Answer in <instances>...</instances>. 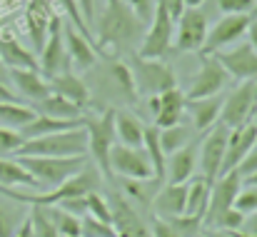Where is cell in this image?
<instances>
[{
	"mask_svg": "<svg viewBox=\"0 0 257 237\" xmlns=\"http://www.w3.org/2000/svg\"><path fill=\"white\" fill-rule=\"evenodd\" d=\"M160 97V110L155 115V128L165 130V128H172V125H180L182 115H185V92L180 87H172V90H165L158 95Z\"/></svg>",
	"mask_w": 257,
	"mask_h": 237,
	"instance_id": "603a6c76",
	"label": "cell"
},
{
	"mask_svg": "<svg viewBox=\"0 0 257 237\" xmlns=\"http://www.w3.org/2000/svg\"><path fill=\"white\" fill-rule=\"evenodd\" d=\"M8 80L18 87V92L25 100H30V105L40 102L43 97L53 92L48 80L40 75V70H8Z\"/></svg>",
	"mask_w": 257,
	"mask_h": 237,
	"instance_id": "44dd1931",
	"label": "cell"
},
{
	"mask_svg": "<svg viewBox=\"0 0 257 237\" xmlns=\"http://www.w3.org/2000/svg\"><path fill=\"white\" fill-rule=\"evenodd\" d=\"M15 237H33V230H30V222H28V220L20 225V230H18V235Z\"/></svg>",
	"mask_w": 257,
	"mask_h": 237,
	"instance_id": "db71d44e",
	"label": "cell"
},
{
	"mask_svg": "<svg viewBox=\"0 0 257 237\" xmlns=\"http://www.w3.org/2000/svg\"><path fill=\"white\" fill-rule=\"evenodd\" d=\"M73 128H83V117L80 120H60V117H48L35 112V117L20 130L23 140H33V138H43V135H53V133H63V130H73Z\"/></svg>",
	"mask_w": 257,
	"mask_h": 237,
	"instance_id": "484cf974",
	"label": "cell"
},
{
	"mask_svg": "<svg viewBox=\"0 0 257 237\" xmlns=\"http://www.w3.org/2000/svg\"><path fill=\"white\" fill-rule=\"evenodd\" d=\"M38 68H40L43 78H53L58 73L70 70V58H68V50H65L63 20L60 18H53V23H50V33L45 38V45L38 53Z\"/></svg>",
	"mask_w": 257,
	"mask_h": 237,
	"instance_id": "9c48e42d",
	"label": "cell"
},
{
	"mask_svg": "<svg viewBox=\"0 0 257 237\" xmlns=\"http://www.w3.org/2000/svg\"><path fill=\"white\" fill-rule=\"evenodd\" d=\"M242 220H245V215L240 212V210H227L222 217H220V222H217V227L215 230H225V232H237L240 227H242Z\"/></svg>",
	"mask_w": 257,
	"mask_h": 237,
	"instance_id": "7bdbcfd3",
	"label": "cell"
},
{
	"mask_svg": "<svg viewBox=\"0 0 257 237\" xmlns=\"http://www.w3.org/2000/svg\"><path fill=\"white\" fill-rule=\"evenodd\" d=\"M0 82H8V68L0 63Z\"/></svg>",
	"mask_w": 257,
	"mask_h": 237,
	"instance_id": "6f0895ef",
	"label": "cell"
},
{
	"mask_svg": "<svg viewBox=\"0 0 257 237\" xmlns=\"http://www.w3.org/2000/svg\"><path fill=\"white\" fill-rule=\"evenodd\" d=\"M242 187V180L240 175L232 170L227 175H220L212 187H210V197H207V207H205V215H202V230H215L220 217L235 207V197H237V190Z\"/></svg>",
	"mask_w": 257,
	"mask_h": 237,
	"instance_id": "52a82bcc",
	"label": "cell"
},
{
	"mask_svg": "<svg viewBox=\"0 0 257 237\" xmlns=\"http://www.w3.org/2000/svg\"><path fill=\"white\" fill-rule=\"evenodd\" d=\"M35 180L40 187H58L75 172H80L87 165V155L80 158H15Z\"/></svg>",
	"mask_w": 257,
	"mask_h": 237,
	"instance_id": "277c9868",
	"label": "cell"
},
{
	"mask_svg": "<svg viewBox=\"0 0 257 237\" xmlns=\"http://www.w3.org/2000/svg\"><path fill=\"white\" fill-rule=\"evenodd\" d=\"M143 133H145V125L140 123L138 115L125 112V110H115V140H117V145L143 148Z\"/></svg>",
	"mask_w": 257,
	"mask_h": 237,
	"instance_id": "4316f807",
	"label": "cell"
},
{
	"mask_svg": "<svg viewBox=\"0 0 257 237\" xmlns=\"http://www.w3.org/2000/svg\"><path fill=\"white\" fill-rule=\"evenodd\" d=\"M110 78L112 82L117 85V90L127 97V100H133V102H138V90H135V82H133V73H130V68H127V63H122V60H112L110 63Z\"/></svg>",
	"mask_w": 257,
	"mask_h": 237,
	"instance_id": "836d02e7",
	"label": "cell"
},
{
	"mask_svg": "<svg viewBox=\"0 0 257 237\" xmlns=\"http://www.w3.org/2000/svg\"><path fill=\"white\" fill-rule=\"evenodd\" d=\"M80 237H115V230H112V225L85 215V217H80Z\"/></svg>",
	"mask_w": 257,
	"mask_h": 237,
	"instance_id": "f35d334b",
	"label": "cell"
},
{
	"mask_svg": "<svg viewBox=\"0 0 257 237\" xmlns=\"http://www.w3.org/2000/svg\"><path fill=\"white\" fill-rule=\"evenodd\" d=\"M58 207H63L65 212H70V215H75V217H85V215H87L85 197H68V200L58 202Z\"/></svg>",
	"mask_w": 257,
	"mask_h": 237,
	"instance_id": "f6af8a7d",
	"label": "cell"
},
{
	"mask_svg": "<svg viewBox=\"0 0 257 237\" xmlns=\"http://www.w3.org/2000/svg\"><path fill=\"white\" fill-rule=\"evenodd\" d=\"M197 237H205V235H197Z\"/></svg>",
	"mask_w": 257,
	"mask_h": 237,
	"instance_id": "91938a15",
	"label": "cell"
},
{
	"mask_svg": "<svg viewBox=\"0 0 257 237\" xmlns=\"http://www.w3.org/2000/svg\"><path fill=\"white\" fill-rule=\"evenodd\" d=\"M250 20H257V0H255V5H252V10H250Z\"/></svg>",
	"mask_w": 257,
	"mask_h": 237,
	"instance_id": "680465c9",
	"label": "cell"
},
{
	"mask_svg": "<svg viewBox=\"0 0 257 237\" xmlns=\"http://www.w3.org/2000/svg\"><path fill=\"white\" fill-rule=\"evenodd\" d=\"M245 35H247V43L257 50V20H250V25H247V33H245Z\"/></svg>",
	"mask_w": 257,
	"mask_h": 237,
	"instance_id": "816d5d0a",
	"label": "cell"
},
{
	"mask_svg": "<svg viewBox=\"0 0 257 237\" xmlns=\"http://www.w3.org/2000/svg\"><path fill=\"white\" fill-rule=\"evenodd\" d=\"M207 15L200 8H185L177 18V30L172 35V48L177 53H200L207 38Z\"/></svg>",
	"mask_w": 257,
	"mask_h": 237,
	"instance_id": "ba28073f",
	"label": "cell"
},
{
	"mask_svg": "<svg viewBox=\"0 0 257 237\" xmlns=\"http://www.w3.org/2000/svg\"><path fill=\"white\" fill-rule=\"evenodd\" d=\"M35 117V110L30 105H23V102H0V123L3 128H10V130H23L30 120Z\"/></svg>",
	"mask_w": 257,
	"mask_h": 237,
	"instance_id": "4dcf8cb0",
	"label": "cell"
},
{
	"mask_svg": "<svg viewBox=\"0 0 257 237\" xmlns=\"http://www.w3.org/2000/svg\"><path fill=\"white\" fill-rule=\"evenodd\" d=\"M220 65L225 68V73L235 80H257V50L250 43H240L235 48H225L212 53Z\"/></svg>",
	"mask_w": 257,
	"mask_h": 237,
	"instance_id": "9a60e30c",
	"label": "cell"
},
{
	"mask_svg": "<svg viewBox=\"0 0 257 237\" xmlns=\"http://www.w3.org/2000/svg\"><path fill=\"white\" fill-rule=\"evenodd\" d=\"M210 187H212V182H207L205 177H190V180H187V205H185V215H192V217H202V215H205L207 197H210Z\"/></svg>",
	"mask_w": 257,
	"mask_h": 237,
	"instance_id": "f546056e",
	"label": "cell"
},
{
	"mask_svg": "<svg viewBox=\"0 0 257 237\" xmlns=\"http://www.w3.org/2000/svg\"><path fill=\"white\" fill-rule=\"evenodd\" d=\"M257 112V80H242L225 100L220 110V123L227 130H235L240 125L252 123Z\"/></svg>",
	"mask_w": 257,
	"mask_h": 237,
	"instance_id": "8992f818",
	"label": "cell"
},
{
	"mask_svg": "<svg viewBox=\"0 0 257 237\" xmlns=\"http://www.w3.org/2000/svg\"><path fill=\"white\" fill-rule=\"evenodd\" d=\"M48 217L60 237H80V217L65 212L58 205H48Z\"/></svg>",
	"mask_w": 257,
	"mask_h": 237,
	"instance_id": "1f68e13d",
	"label": "cell"
},
{
	"mask_svg": "<svg viewBox=\"0 0 257 237\" xmlns=\"http://www.w3.org/2000/svg\"><path fill=\"white\" fill-rule=\"evenodd\" d=\"M205 237H235L232 232H225V230H207Z\"/></svg>",
	"mask_w": 257,
	"mask_h": 237,
	"instance_id": "11a10c76",
	"label": "cell"
},
{
	"mask_svg": "<svg viewBox=\"0 0 257 237\" xmlns=\"http://www.w3.org/2000/svg\"><path fill=\"white\" fill-rule=\"evenodd\" d=\"M150 232H153V237H177V232L172 230L163 217H158V215L153 217V230Z\"/></svg>",
	"mask_w": 257,
	"mask_h": 237,
	"instance_id": "681fc988",
	"label": "cell"
},
{
	"mask_svg": "<svg viewBox=\"0 0 257 237\" xmlns=\"http://www.w3.org/2000/svg\"><path fill=\"white\" fill-rule=\"evenodd\" d=\"M127 68L133 73V82H135L138 95H160L165 90L177 87V78H175L172 68L165 65L163 60L133 55V63Z\"/></svg>",
	"mask_w": 257,
	"mask_h": 237,
	"instance_id": "5b68a950",
	"label": "cell"
},
{
	"mask_svg": "<svg viewBox=\"0 0 257 237\" xmlns=\"http://www.w3.org/2000/svg\"><path fill=\"white\" fill-rule=\"evenodd\" d=\"M110 205V225L115 230V237H153L148 222L140 217V212L127 202L125 195L112 192V197L107 200Z\"/></svg>",
	"mask_w": 257,
	"mask_h": 237,
	"instance_id": "8fae6325",
	"label": "cell"
},
{
	"mask_svg": "<svg viewBox=\"0 0 257 237\" xmlns=\"http://www.w3.org/2000/svg\"><path fill=\"white\" fill-rule=\"evenodd\" d=\"M158 130H160V128H158ZM185 145H190V128H185V125H172V128L160 130V148H163L165 158L172 155V153H177V150L185 148Z\"/></svg>",
	"mask_w": 257,
	"mask_h": 237,
	"instance_id": "e575fe53",
	"label": "cell"
},
{
	"mask_svg": "<svg viewBox=\"0 0 257 237\" xmlns=\"http://www.w3.org/2000/svg\"><path fill=\"white\" fill-rule=\"evenodd\" d=\"M247 25H250V15H222L212 25V30H207V38H205V45H202L200 53L202 55H212L217 50L232 48V43L245 38Z\"/></svg>",
	"mask_w": 257,
	"mask_h": 237,
	"instance_id": "7c38bea8",
	"label": "cell"
},
{
	"mask_svg": "<svg viewBox=\"0 0 257 237\" xmlns=\"http://www.w3.org/2000/svg\"><path fill=\"white\" fill-rule=\"evenodd\" d=\"M97 43L112 50H127L135 40L145 35V23L133 13L125 0H105V10L95 18Z\"/></svg>",
	"mask_w": 257,
	"mask_h": 237,
	"instance_id": "6da1fadb",
	"label": "cell"
},
{
	"mask_svg": "<svg viewBox=\"0 0 257 237\" xmlns=\"http://www.w3.org/2000/svg\"><path fill=\"white\" fill-rule=\"evenodd\" d=\"M222 15H250L255 0H215Z\"/></svg>",
	"mask_w": 257,
	"mask_h": 237,
	"instance_id": "b9f144b4",
	"label": "cell"
},
{
	"mask_svg": "<svg viewBox=\"0 0 257 237\" xmlns=\"http://www.w3.org/2000/svg\"><path fill=\"white\" fill-rule=\"evenodd\" d=\"M235 210H240L242 215L257 212V185H242V187L237 190Z\"/></svg>",
	"mask_w": 257,
	"mask_h": 237,
	"instance_id": "ab89813d",
	"label": "cell"
},
{
	"mask_svg": "<svg viewBox=\"0 0 257 237\" xmlns=\"http://www.w3.org/2000/svg\"><path fill=\"white\" fill-rule=\"evenodd\" d=\"M222 100H225L222 95H212V97H197V100H187L185 102V112H190L192 128L197 133H207L212 125L220 123Z\"/></svg>",
	"mask_w": 257,
	"mask_h": 237,
	"instance_id": "d6986e66",
	"label": "cell"
},
{
	"mask_svg": "<svg viewBox=\"0 0 257 237\" xmlns=\"http://www.w3.org/2000/svg\"><path fill=\"white\" fill-rule=\"evenodd\" d=\"M85 202H87V215H90V217H95V220L110 225V220H112V217H110V205H107V200H105L100 192L85 195Z\"/></svg>",
	"mask_w": 257,
	"mask_h": 237,
	"instance_id": "74e56055",
	"label": "cell"
},
{
	"mask_svg": "<svg viewBox=\"0 0 257 237\" xmlns=\"http://www.w3.org/2000/svg\"><path fill=\"white\" fill-rule=\"evenodd\" d=\"M202 3H205V0H182V5H185V8H200Z\"/></svg>",
	"mask_w": 257,
	"mask_h": 237,
	"instance_id": "9f6ffc18",
	"label": "cell"
},
{
	"mask_svg": "<svg viewBox=\"0 0 257 237\" xmlns=\"http://www.w3.org/2000/svg\"><path fill=\"white\" fill-rule=\"evenodd\" d=\"M177 237H197L202 235V217H192V215H175V217H163Z\"/></svg>",
	"mask_w": 257,
	"mask_h": 237,
	"instance_id": "8d00e7d4",
	"label": "cell"
},
{
	"mask_svg": "<svg viewBox=\"0 0 257 237\" xmlns=\"http://www.w3.org/2000/svg\"><path fill=\"white\" fill-rule=\"evenodd\" d=\"M110 170L125 180H153V165L143 148L112 145L110 150Z\"/></svg>",
	"mask_w": 257,
	"mask_h": 237,
	"instance_id": "5bb4252c",
	"label": "cell"
},
{
	"mask_svg": "<svg viewBox=\"0 0 257 237\" xmlns=\"http://www.w3.org/2000/svg\"><path fill=\"white\" fill-rule=\"evenodd\" d=\"M53 10L48 5V0H35L28 10V33H30V40H33V48L40 53L43 45H45V38L50 33V23H53Z\"/></svg>",
	"mask_w": 257,
	"mask_h": 237,
	"instance_id": "d4e9b609",
	"label": "cell"
},
{
	"mask_svg": "<svg viewBox=\"0 0 257 237\" xmlns=\"http://www.w3.org/2000/svg\"><path fill=\"white\" fill-rule=\"evenodd\" d=\"M148 107H150V112H153V117H155V115H158V110H160V97H158V95H150Z\"/></svg>",
	"mask_w": 257,
	"mask_h": 237,
	"instance_id": "f5cc1de1",
	"label": "cell"
},
{
	"mask_svg": "<svg viewBox=\"0 0 257 237\" xmlns=\"http://www.w3.org/2000/svg\"><path fill=\"white\" fill-rule=\"evenodd\" d=\"M23 222H25V220H23L20 205H18V202L13 205V202L0 200V237H15Z\"/></svg>",
	"mask_w": 257,
	"mask_h": 237,
	"instance_id": "d6a6232c",
	"label": "cell"
},
{
	"mask_svg": "<svg viewBox=\"0 0 257 237\" xmlns=\"http://www.w3.org/2000/svg\"><path fill=\"white\" fill-rule=\"evenodd\" d=\"M80 155H87L85 128H73L25 140L15 153V158H80Z\"/></svg>",
	"mask_w": 257,
	"mask_h": 237,
	"instance_id": "7a4b0ae2",
	"label": "cell"
},
{
	"mask_svg": "<svg viewBox=\"0 0 257 237\" xmlns=\"http://www.w3.org/2000/svg\"><path fill=\"white\" fill-rule=\"evenodd\" d=\"M23 135L18 130H10V128H3L0 125V158L3 155H15L23 145Z\"/></svg>",
	"mask_w": 257,
	"mask_h": 237,
	"instance_id": "60d3db41",
	"label": "cell"
},
{
	"mask_svg": "<svg viewBox=\"0 0 257 237\" xmlns=\"http://www.w3.org/2000/svg\"><path fill=\"white\" fill-rule=\"evenodd\" d=\"M185 205H187V182L182 185H168L155 192V197L150 200V207H155L158 217H175V215H185Z\"/></svg>",
	"mask_w": 257,
	"mask_h": 237,
	"instance_id": "ffe728a7",
	"label": "cell"
},
{
	"mask_svg": "<svg viewBox=\"0 0 257 237\" xmlns=\"http://www.w3.org/2000/svg\"><path fill=\"white\" fill-rule=\"evenodd\" d=\"M230 75L225 73V68L220 65V60L215 55H202L200 58V68L195 73V78L190 82L185 97L187 100H197V97H212L220 95V90L227 85Z\"/></svg>",
	"mask_w": 257,
	"mask_h": 237,
	"instance_id": "30bf717a",
	"label": "cell"
},
{
	"mask_svg": "<svg viewBox=\"0 0 257 237\" xmlns=\"http://www.w3.org/2000/svg\"><path fill=\"white\" fill-rule=\"evenodd\" d=\"M235 172L240 175V180H245V177H250L252 172H257V143L252 145V150L247 153V158L240 162V167H237Z\"/></svg>",
	"mask_w": 257,
	"mask_h": 237,
	"instance_id": "bcb514c9",
	"label": "cell"
},
{
	"mask_svg": "<svg viewBox=\"0 0 257 237\" xmlns=\"http://www.w3.org/2000/svg\"><path fill=\"white\" fill-rule=\"evenodd\" d=\"M45 80H48V85H50V90H53L55 95H60V97L75 102L80 110H87V107H90V90H87L85 80L80 78V75H75L73 70L58 73V75L45 78Z\"/></svg>",
	"mask_w": 257,
	"mask_h": 237,
	"instance_id": "ac0fdd59",
	"label": "cell"
},
{
	"mask_svg": "<svg viewBox=\"0 0 257 237\" xmlns=\"http://www.w3.org/2000/svg\"><path fill=\"white\" fill-rule=\"evenodd\" d=\"M33 237H60L58 230L53 227L50 217H48V207L45 205H30V215H28Z\"/></svg>",
	"mask_w": 257,
	"mask_h": 237,
	"instance_id": "d590c367",
	"label": "cell"
},
{
	"mask_svg": "<svg viewBox=\"0 0 257 237\" xmlns=\"http://www.w3.org/2000/svg\"><path fill=\"white\" fill-rule=\"evenodd\" d=\"M0 102H20L18 92H15L8 82H0Z\"/></svg>",
	"mask_w": 257,
	"mask_h": 237,
	"instance_id": "f907efd6",
	"label": "cell"
},
{
	"mask_svg": "<svg viewBox=\"0 0 257 237\" xmlns=\"http://www.w3.org/2000/svg\"><path fill=\"white\" fill-rule=\"evenodd\" d=\"M255 143H257V125L255 123H247V125H240V128L230 130V138H227V148H225V158H222V170H220V175H227V172L237 170L240 162L247 158V153L252 150Z\"/></svg>",
	"mask_w": 257,
	"mask_h": 237,
	"instance_id": "2e32d148",
	"label": "cell"
},
{
	"mask_svg": "<svg viewBox=\"0 0 257 237\" xmlns=\"http://www.w3.org/2000/svg\"><path fill=\"white\" fill-rule=\"evenodd\" d=\"M232 235H235V237H257V212L245 215L242 227H240L237 232H232Z\"/></svg>",
	"mask_w": 257,
	"mask_h": 237,
	"instance_id": "7dc6e473",
	"label": "cell"
},
{
	"mask_svg": "<svg viewBox=\"0 0 257 237\" xmlns=\"http://www.w3.org/2000/svg\"><path fill=\"white\" fill-rule=\"evenodd\" d=\"M195 165H197V150L195 145H185L180 148L177 153L168 155L165 160V182L168 185H182L192 177L195 172Z\"/></svg>",
	"mask_w": 257,
	"mask_h": 237,
	"instance_id": "7402d4cb",
	"label": "cell"
},
{
	"mask_svg": "<svg viewBox=\"0 0 257 237\" xmlns=\"http://www.w3.org/2000/svg\"><path fill=\"white\" fill-rule=\"evenodd\" d=\"M130 8H133V13L145 23V28H148V23H150V18H153V10H155V0H125Z\"/></svg>",
	"mask_w": 257,
	"mask_h": 237,
	"instance_id": "ee69618b",
	"label": "cell"
},
{
	"mask_svg": "<svg viewBox=\"0 0 257 237\" xmlns=\"http://www.w3.org/2000/svg\"><path fill=\"white\" fill-rule=\"evenodd\" d=\"M227 138H230V130L217 123L207 130L202 145H200V167H202V177L207 182H215L220 177V170H222V158H225V148H227Z\"/></svg>",
	"mask_w": 257,
	"mask_h": 237,
	"instance_id": "4fadbf2b",
	"label": "cell"
},
{
	"mask_svg": "<svg viewBox=\"0 0 257 237\" xmlns=\"http://www.w3.org/2000/svg\"><path fill=\"white\" fill-rule=\"evenodd\" d=\"M0 63L8 70H40L38 68V58L23 48L15 38L0 35Z\"/></svg>",
	"mask_w": 257,
	"mask_h": 237,
	"instance_id": "cb8c5ba5",
	"label": "cell"
},
{
	"mask_svg": "<svg viewBox=\"0 0 257 237\" xmlns=\"http://www.w3.org/2000/svg\"><path fill=\"white\" fill-rule=\"evenodd\" d=\"M35 112H40V115H48V117H60V120H80L83 115H85V110H80L75 102H70V100H65V97H60V95H55V92H50L48 97H43L40 102H35V105H30Z\"/></svg>",
	"mask_w": 257,
	"mask_h": 237,
	"instance_id": "83f0119b",
	"label": "cell"
},
{
	"mask_svg": "<svg viewBox=\"0 0 257 237\" xmlns=\"http://www.w3.org/2000/svg\"><path fill=\"white\" fill-rule=\"evenodd\" d=\"M0 185L3 187H33L38 190V180L18 162V160L0 158Z\"/></svg>",
	"mask_w": 257,
	"mask_h": 237,
	"instance_id": "f1b7e54d",
	"label": "cell"
},
{
	"mask_svg": "<svg viewBox=\"0 0 257 237\" xmlns=\"http://www.w3.org/2000/svg\"><path fill=\"white\" fill-rule=\"evenodd\" d=\"M63 40H65V50H68L70 65H75V68H80V70L95 68V63H97V50L92 48V43L87 40L70 20L63 23Z\"/></svg>",
	"mask_w": 257,
	"mask_h": 237,
	"instance_id": "e0dca14e",
	"label": "cell"
},
{
	"mask_svg": "<svg viewBox=\"0 0 257 237\" xmlns=\"http://www.w3.org/2000/svg\"><path fill=\"white\" fill-rule=\"evenodd\" d=\"M83 128L87 133V155L90 162L100 170L102 177H112L110 150L115 145V107H107L102 115H83Z\"/></svg>",
	"mask_w": 257,
	"mask_h": 237,
	"instance_id": "3957f363",
	"label": "cell"
},
{
	"mask_svg": "<svg viewBox=\"0 0 257 237\" xmlns=\"http://www.w3.org/2000/svg\"><path fill=\"white\" fill-rule=\"evenodd\" d=\"M78 3V10L85 20V25L92 30V23H95V0H75Z\"/></svg>",
	"mask_w": 257,
	"mask_h": 237,
	"instance_id": "c3c4849f",
	"label": "cell"
}]
</instances>
